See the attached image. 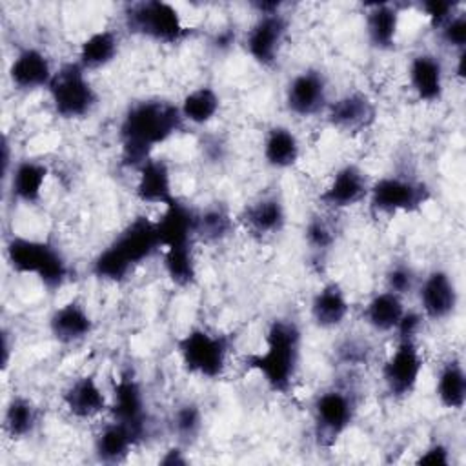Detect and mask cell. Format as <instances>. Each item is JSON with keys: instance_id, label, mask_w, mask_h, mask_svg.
Segmentation results:
<instances>
[{"instance_id": "28", "label": "cell", "mask_w": 466, "mask_h": 466, "mask_svg": "<svg viewBox=\"0 0 466 466\" xmlns=\"http://www.w3.org/2000/svg\"><path fill=\"white\" fill-rule=\"evenodd\" d=\"M404 311V297L384 288L368 299L362 309V319L366 326L377 333H395Z\"/></svg>"}, {"instance_id": "40", "label": "cell", "mask_w": 466, "mask_h": 466, "mask_svg": "<svg viewBox=\"0 0 466 466\" xmlns=\"http://www.w3.org/2000/svg\"><path fill=\"white\" fill-rule=\"evenodd\" d=\"M420 13L428 18L433 29H439L448 18L459 11V4L450 0H424L419 4Z\"/></svg>"}, {"instance_id": "15", "label": "cell", "mask_w": 466, "mask_h": 466, "mask_svg": "<svg viewBox=\"0 0 466 466\" xmlns=\"http://www.w3.org/2000/svg\"><path fill=\"white\" fill-rule=\"evenodd\" d=\"M419 306L424 319L446 320L459 308V289L453 275L444 268L430 269L417 286Z\"/></svg>"}, {"instance_id": "34", "label": "cell", "mask_w": 466, "mask_h": 466, "mask_svg": "<svg viewBox=\"0 0 466 466\" xmlns=\"http://www.w3.org/2000/svg\"><path fill=\"white\" fill-rule=\"evenodd\" d=\"M162 266L173 286L180 289L191 288L198 277L195 244L171 246L162 249Z\"/></svg>"}, {"instance_id": "4", "label": "cell", "mask_w": 466, "mask_h": 466, "mask_svg": "<svg viewBox=\"0 0 466 466\" xmlns=\"http://www.w3.org/2000/svg\"><path fill=\"white\" fill-rule=\"evenodd\" d=\"M5 260L15 273L38 279L47 291L60 289L69 279L67 258L51 240L13 235L5 242Z\"/></svg>"}, {"instance_id": "21", "label": "cell", "mask_w": 466, "mask_h": 466, "mask_svg": "<svg viewBox=\"0 0 466 466\" xmlns=\"http://www.w3.org/2000/svg\"><path fill=\"white\" fill-rule=\"evenodd\" d=\"M155 224L162 249L195 244L197 240V209L178 197L164 206V211Z\"/></svg>"}, {"instance_id": "8", "label": "cell", "mask_w": 466, "mask_h": 466, "mask_svg": "<svg viewBox=\"0 0 466 466\" xmlns=\"http://www.w3.org/2000/svg\"><path fill=\"white\" fill-rule=\"evenodd\" d=\"M357 395L346 386H329L319 391L311 404L313 428L319 444L333 446L355 422Z\"/></svg>"}, {"instance_id": "10", "label": "cell", "mask_w": 466, "mask_h": 466, "mask_svg": "<svg viewBox=\"0 0 466 466\" xmlns=\"http://www.w3.org/2000/svg\"><path fill=\"white\" fill-rule=\"evenodd\" d=\"M111 420L126 426L140 444L149 435V410L142 384L133 371H120L109 393Z\"/></svg>"}, {"instance_id": "6", "label": "cell", "mask_w": 466, "mask_h": 466, "mask_svg": "<svg viewBox=\"0 0 466 466\" xmlns=\"http://www.w3.org/2000/svg\"><path fill=\"white\" fill-rule=\"evenodd\" d=\"M47 95L55 115L62 120L86 118L98 106V91L89 73L76 60L64 62L55 69Z\"/></svg>"}, {"instance_id": "44", "label": "cell", "mask_w": 466, "mask_h": 466, "mask_svg": "<svg viewBox=\"0 0 466 466\" xmlns=\"http://www.w3.org/2000/svg\"><path fill=\"white\" fill-rule=\"evenodd\" d=\"M187 457H186V446H182V444H173V446H169L166 451H164V455L158 459V462L162 464V466H184V464H187Z\"/></svg>"}, {"instance_id": "23", "label": "cell", "mask_w": 466, "mask_h": 466, "mask_svg": "<svg viewBox=\"0 0 466 466\" xmlns=\"http://www.w3.org/2000/svg\"><path fill=\"white\" fill-rule=\"evenodd\" d=\"M135 197L144 204L167 206L177 195L173 191L171 167L164 158L151 157L137 169Z\"/></svg>"}, {"instance_id": "14", "label": "cell", "mask_w": 466, "mask_h": 466, "mask_svg": "<svg viewBox=\"0 0 466 466\" xmlns=\"http://www.w3.org/2000/svg\"><path fill=\"white\" fill-rule=\"evenodd\" d=\"M324 115L333 129L346 135H359L373 127L379 118V109L368 93L351 89L329 100Z\"/></svg>"}, {"instance_id": "41", "label": "cell", "mask_w": 466, "mask_h": 466, "mask_svg": "<svg viewBox=\"0 0 466 466\" xmlns=\"http://www.w3.org/2000/svg\"><path fill=\"white\" fill-rule=\"evenodd\" d=\"M370 357V346L366 340L362 339H344L339 346H337V359L342 364L348 366H357V364H364Z\"/></svg>"}, {"instance_id": "17", "label": "cell", "mask_w": 466, "mask_h": 466, "mask_svg": "<svg viewBox=\"0 0 466 466\" xmlns=\"http://www.w3.org/2000/svg\"><path fill=\"white\" fill-rule=\"evenodd\" d=\"M237 222L249 235L268 238L284 231L288 224V209L279 193H264L240 209Z\"/></svg>"}, {"instance_id": "30", "label": "cell", "mask_w": 466, "mask_h": 466, "mask_svg": "<svg viewBox=\"0 0 466 466\" xmlns=\"http://www.w3.org/2000/svg\"><path fill=\"white\" fill-rule=\"evenodd\" d=\"M138 446L133 433L116 420L106 422L93 441V453L98 462L122 464L131 455V450Z\"/></svg>"}, {"instance_id": "1", "label": "cell", "mask_w": 466, "mask_h": 466, "mask_svg": "<svg viewBox=\"0 0 466 466\" xmlns=\"http://www.w3.org/2000/svg\"><path fill=\"white\" fill-rule=\"evenodd\" d=\"M186 122L178 104L164 96H146L133 100L122 113L118 124L120 162L138 169L153 151L173 138Z\"/></svg>"}, {"instance_id": "13", "label": "cell", "mask_w": 466, "mask_h": 466, "mask_svg": "<svg viewBox=\"0 0 466 466\" xmlns=\"http://www.w3.org/2000/svg\"><path fill=\"white\" fill-rule=\"evenodd\" d=\"M286 109L299 118H311L329 104V82L322 69L306 67L295 73L284 89Z\"/></svg>"}, {"instance_id": "16", "label": "cell", "mask_w": 466, "mask_h": 466, "mask_svg": "<svg viewBox=\"0 0 466 466\" xmlns=\"http://www.w3.org/2000/svg\"><path fill=\"white\" fill-rule=\"evenodd\" d=\"M371 180L368 173L357 164H342L331 175V180L319 195L322 208L329 211H340L353 206H359L362 200H368Z\"/></svg>"}, {"instance_id": "5", "label": "cell", "mask_w": 466, "mask_h": 466, "mask_svg": "<svg viewBox=\"0 0 466 466\" xmlns=\"http://www.w3.org/2000/svg\"><path fill=\"white\" fill-rule=\"evenodd\" d=\"M122 20L127 33L155 44H180L193 33L178 9L164 0L129 2L124 5Z\"/></svg>"}, {"instance_id": "39", "label": "cell", "mask_w": 466, "mask_h": 466, "mask_svg": "<svg viewBox=\"0 0 466 466\" xmlns=\"http://www.w3.org/2000/svg\"><path fill=\"white\" fill-rule=\"evenodd\" d=\"M437 31L441 42L446 47L457 53L466 49V13L462 9H459L451 18H448Z\"/></svg>"}, {"instance_id": "18", "label": "cell", "mask_w": 466, "mask_h": 466, "mask_svg": "<svg viewBox=\"0 0 466 466\" xmlns=\"http://www.w3.org/2000/svg\"><path fill=\"white\" fill-rule=\"evenodd\" d=\"M9 82L15 89L31 93L36 89H47L55 69L49 56L35 46H25L18 49L7 69Z\"/></svg>"}, {"instance_id": "20", "label": "cell", "mask_w": 466, "mask_h": 466, "mask_svg": "<svg viewBox=\"0 0 466 466\" xmlns=\"http://www.w3.org/2000/svg\"><path fill=\"white\" fill-rule=\"evenodd\" d=\"M66 411L80 420H89L109 410V395L93 373L73 379L62 391Z\"/></svg>"}, {"instance_id": "19", "label": "cell", "mask_w": 466, "mask_h": 466, "mask_svg": "<svg viewBox=\"0 0 466 466\" xmlns=\"http://www.w3.org/2000/svg\"><path fill=\"white\" fill-rule=\"evenodd\" d=\"M51 337L64 346H75L91 337L95 320L84 302L71 299L55 308L47 319Z\"/></svg>"}, {"instance_id": "7", "label": "cell", "mask_w": 466, "mask_h": 466, "mask_svg": "<svg viewBox=\"0 0 466 466\" xmlns=\"http://www.w3.org/2000/svg\"><path fill=\"white\" fill-rule=\"evenodd\" d=\"M182 366L202 379H218L228 368L231 337L202 326L189 328L175 342Z\"/></svg>"}, {"instance_id": "33", "label": "cell", "mask_w": 466, "mask_h": 466, "mask_svg": "<svg viewBox=\"0 0 466 466\" xmlns=\"http://www.w3.org/2000/svg\"><path fill=\"white\" fill-rule=\"evenodd\" d=\"M186 124L206 126L220 111V95L213 86H198L184 95L178 104Z\"/></svg>"}, {"instance_id": "32", "label": "cell", "mask_w": 466, "mask_h": 466, "mask_svg": "<svg viewBox=\"0 0 466 466\" xmlns=\"http://www.w3.org/2000/svg\"><path fill=\"white\" fill-rule=\"evenodd\" d=\"M40 422V410L33 399L25 395H13L4 408V431L15 439L22 441L31 437Z\"/></svg>"}, {"instance_id": "47", "label": "cell", "mask_w": 466, "mask_h": 466, "mask_svg": "<svg viewBox=\"0 0 466 466\" xmlns=\"http://www.w3.org/2000/svg\"><path fill=\"white\" fill-rule=\"evenodd\" d=\"M2 166H4V178H7L9 171H11V153H9V140L7 137L2 138Z\"/></svg>"}, {"instance_id": "31", "label": "cell", "mask_w": 466, "mask_h": 466, "mask_svg": "<svg viewBox=\"0 0 466 466\" xmlns=\"http://www.w3.org/2000/svg\"><path fill=\"white\" fill-rule=\"evenodd\" d=\"M435 395L442 408L461 411L466 404V371L462 360L451 357L442 362L435 379Z\"/></svg>"}, {"instance_id": "9", "label": "cell", "mask_w": 466, "mask_h": 466, "mask_svg": "<svg viewBox=\"0 0 466 466\" xmlns=\"http://www.w3.org/2000/svg\"><path fill=\"white\" fill-rule=\"evenodd\" d=\"M430 198V186L410 175H384L371 182L368 193V204L375 215L415 213Z\"/></svg>"}, {"instance_id": "29", "label": "cell", "mask_w": 466, "mask_h": 466, "mask_svg": "<svg viewBox=\"0 0 466 466\" xmlns=\"http://www.w3.org/2000/svg\"><path fill=\"white\" fill-rule=\"evenodd\" d=\"M262 158L273 169H289L300 158V140L288 126H271L262 140Z\"/></svg>"}, {"instance_id": "46", "label": "cell", "mask_w": 466, "mask_h": 466, "mask_svg": "<svg viewBox=\"0 0 466 466\" xmlns=\"http://www.w3.org/2000/svg\"><path fill=\"white\" fill-rule=\"evenodd\" d=\"M11 362V342H9V333L4 329L2 331V368L7 370Z\"/></svg>"}, {"instance_id": "26", "label": "cell", "mask_w": 466, "mask_h": 466, "mask_svg": "<svg viewBox=\"0 0 466 466\" xmlns=\"http://www.w3.org/2000/svg\"><path fill=\"white\" fill-rule=\"evenodd\" d=\"M400 9L397 4L380 2L366 5L364 33L368 44L377 51H391L397 44Z\"/></svg>"}, {"instance_id": "36", "label": "cell", "mask_w": 466, "mask_h": 466, "mask_svg": "<svg viewBox=\"0 0 466 466\" xmlns=\"http://www.w3.org/2000/svg\"><path fill=\"white\" fill-rule=\"evenodd\" d=\"M169 430L178 444L191 446L204 430V413L195 400L178 402L169 415Z\"/></svg>"}, {"instance_id": "11", "label": "cell", "mask_w": 466, "mask_h": 466, "mask_svg": "<svg viewBox=\"0 0 466 466\" xmlns=\"http://www.w3.org/2000/svg\"><path fill=\"white\" fill-rule=\"evenodd\" d=\"M289 35V20L282 11L257 15L242 38L244 51L260 67L271 69L279 62L280 51Z\"/></svg>"}, {"instance_id": "38", "label": "cell", "mask_w": 466, "mask_h": 466, "mask_svg": "<svg viewBox=\"0 0 466 466\" xmlns=\"http://www.w3.org/2000/svg\"><path fill=\"white\" fill-rule=\"evenodd\" d=\"M419 282H420V279H419L415 268L406 260L391 262L384 273L386 289H390L400 297H406V295L417 291Z\"/></svg>"}, {"instance_id": "2", "label": "cell", "mask_w": 466, "mask_h": 466, "mask_svg": "<svg viewBox=\"0 0 466 466\" xmlns=\"http://www.w3.org/2000/svg\"><path fill=\"white\" fill-rule=\"evenodd\" d=\"M302 355V331L293 319H273L264 335V350L249 353L244 368L262 377L275 393H288L299 373Z\"/></svg>"}, {"instance_id": "45", "label": "cell", "mask_w": 466, "mask_h": 466, "mask_svg": "<svg viewBox=\"0 0 466 466\" xmlns=\"http://www.w3.org/2000/svg\"><path fill=\"white\" fill-rule=\"evenodd\" d=\"M453 73L457 76L459 82H462L466 78V49L459 51L455 56V66H453Z\"/></svg>"}, {"instance_id": "24", "label": "cell", "mask_w": 466, "mask_h": 466, "mask_svg": "<svg viewBox=\"0 0 466 466\" xmlns=\"http://www.w3.org/2000/svg\"><path fill=\"white\" fill-rule=\"evenodd\" d=\"M49 167L35 158H22L13 162V167L7 175V189L15 202L25 206H36L42 200Z\"/></svg>"}, {"instance_id": "22", "label": "cell", "mask_w": 466, "mask_h": 466, "mask_svg": "<svg viewBox=\"0 0 466 466\" xmlns=\"http://www.w3.org/2000/svg\"><path fill=\"white\" fill-rule=\"evenodd\" d=\"M408 82L420 102H441L446 82L442 60L428 51L413 55L408 64Z\"/></svg>"}, {"instance_id": "27", "label": "cell", "mask_w": 466, "mask_h": 466, "mask_svg": "<svg viewBox=\"0 0 466 466\" xmlns=\"http://www.w3.org/2000/svg\"><path fill=\"white\" fill-rule=\"evenodd\" d=\"M120 53V35L115 29L104 27L89 33L78 46L76 62L89 73L104 69L116 60Z\"/></svg>"}, {"instance_id": "12", "label": "cell", "mask_w": 466, "mask_h": 466, "mask_svg": "<svg viewBox=\"0 0 466 466\" xmlns=\"http://www.w3.org/2000/svg\"><path fill=\"white\" fill-rule=\"evenodd\" d=\"M424 359L420 355L417 339H397L395 350L380 368V379L386 393L391 399L410 397L420 379Z\"/></svg>"}, {"instance_id": "3", "label": "cell", "mask_w": 466, "mask_h": 466, "mask_svg": "<svg viewBox=\"0 0 466 466\" xmlns=\"http://www.w3.org/2000/svg\"><path fill=\"white\" fill-rule=\"evenodd\" d=\"M157 224L146 215L131 218L113 240L91 260V275L98 280L120 284L142 262L160 251Z\"/></svg>"}, {"instance_id": "37", "label": "cell", "mask_w": 466, "mask_h": 466, "mask_svg": "<svg viewBox=\"0 0 466 466\" xmlns=\"http://www.w3.org/2000/svg\"><path fill=\"white\" fill-rule=\"evenodd\" d=\"M304 244L317 258H324L337 244V226L328 217L315 213L304 224Z\"/></svg>"}, {"instance_id": "42", "label": "cell", "mask_w": 466, "mask_h": 466, "mask_svg": "<svg viewBox=\"0 0 466 466\" xmlns=\"http://www.w3.org/2000/svg\"><path fill=\"white\" fill-rule=\"evenodd\" d=\"M417 464H422V466H450L451 462V455H450V448L441 442V441H435L431 444H428L420 453L419 457L415 459Z\"/></svg>"}, {"instance_id": "25", "label": "cell", "mask_w": 466, "mask_h": 466, "mask_svg": "<svg viewBox=\"0 0 466 466\" xmlns=\"http://www.w3.org/2000/svg\"><path fill=\"white\" fill-rule=\"evenodd\" d=\"M350 315V300L342 286L335 280L322 284L311 297L309 317L320 329L340 328Z\"/></svg>"}, {"instance_id": "35", "label": "cell", "mask_w": 466, "mask_h": 466, "mask_svg": "<svg viewBox=\"0 0 466 466\" xmlns=\"http://www.w3.org/2000/svg\"><path fill=\"white\" fill-rule=\"evenodd\" d=\"M235 229V218L226 204L215 202L197 211V240L218 244Z\"/></svg>"}, {"instance_id": "43", "label": "cell", "mask_w": 466, "mask_h": 466, "mask_svg": "<svg viewBox=\"0 0 466 466\" xmlns=\"http://www.w3.org/2000/svg\"><path fill=\"white\" fill-rule=\"evenodd\" d=\"M422 313L420 311H413V309H406L397 329L395 335L397 339H417L420 326H422Z\"/></svg>"}]
</instances>
